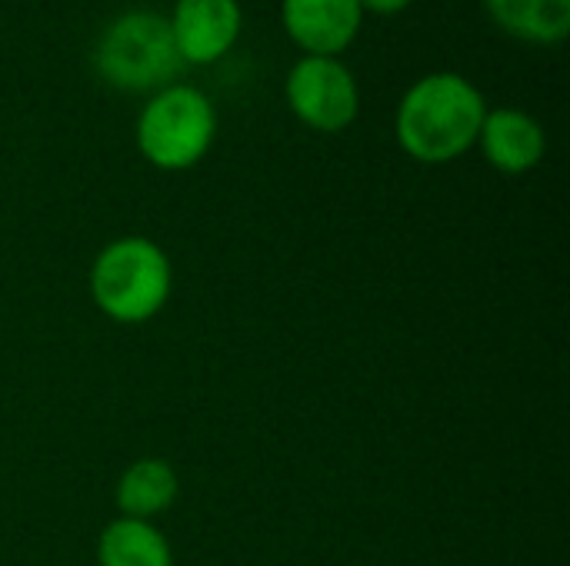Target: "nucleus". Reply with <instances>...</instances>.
Wrapping results in <instances>:
<instances>
[{"label":"nucleus","mask_w":570,"mask_h":566,"mask_svg":"<svg viewBox=\"0 0 570 566\" xmlns=\"http://www.w3.org/2000/svg\"><path fill=\"white\" fill-rule=\"evenodd\" d=\"M488 103L484 93L454 70H438L407 87L397 103V143L421 163H448L478 143Z\"/></svg>","instance_id":"obj_1"},{"label":"nucleus","mask_w":570,"mask_h":566,"mask_svg":"<svg viewBox=\"0 0 570 566\" xmlns=\"http://www.w3.org/2000/svg\"><path fill=\"white\" fill-rule=\"evenodd\" d=\"M170 287V260L147 237H120L107 244L90 267V297L117 324H144L157 317Z\"/></svg>","instance_id":"obj_2"},{"label":"nucleus","mask_w":570,"mask_h":566,"mask_svg":"<svg viewBox=\"0 0 570 566\" xmlns=\"http://www.w3.org/2000/svg\"><path fill=\"white\" fill-rule=\"evenodd\" d=\"M94 67L120 90H160L174 83L184 60L164 13L127 10L104 27L94 47Z\"/></svg>","instance_id":"obj_3"},{"label":"nucleus","mask_w":570,"mask_h":566,"mask_svg":"<svg viewBox=\"0 0 570 566\" xmlns=\"http://www.w3.org/2000/svg\"><path fill=\"white\" fill-rule=\"evenodd\" d=\"M217 133L210 97L190 83L154 90L137 117V150L160 170H187L200 163Z\"/></svg>","instance_id":"obj_4"},{"label":"nucleus","mask_w":570,"mask_h":566,"mask_svg":"<svg viewBox=\"0 0 570 566\" xmlns=\"http://www.w3.org/2000/svg\"><path fill=\"white\" fill-rule=\"evenodd\" d=\"M287 103L311 130L341 133L357 120L361 90L341 57L304 53L287 73Z\"/></svg>","instance_id":"obj_5"},{"label":"nucleus","mask_w":570,"mask_h":566,"mask_svg":"<svg viewBox=\"0 0 570 566\" xmlns=\"http://www.w3.org/2000/svg\"><path fill=\"white\" fill-rule=\"evenodd\" d=\"M174 47L184 63H214L240 37V0H177L167 17Z\"/></svg>","instance_id":"obj_6"},{"label":"nucleus","mask_w":570,"mask_h":566,"mask_svg":"<svg viewBox=\"0 0 570 566\" xmlns=\"http://www.w3.org/2000/svg\"><path fill=\"white\" fill-rule=\"evenodd\" d=\"M287 37L314 57H341L361 33L364 10L357 0H281Z\"/></svg>","instance_id":"obj_7"},{"label":"nucleus","mask_w":570,"mask_h":566,"mask_svg":"<svg viewBox=\"0 0 570 566\" xmlns=\"http://www.w3.org/2000/svg\"><path fill=\"white\" fill-rule=\"evenodd\" d=\"M478 143L488 157V163L501 173H528L534 170L541 160H544V150H548V137H544V127L518 110V107H498V110H488L484 113V123H481V133H478Z\"/></svg>","instance_id":"obj_8"},{"label":"nucleus","mask_w":570,"mask_h":566,"mask_svg":"<svg viewBox=\"0 0 570 566\" xmlns=\"http://www.w3.org/2000/svg\"><path fill=\"white\" fill-rule=\"evenodd\" d=\"M491 20L524 43L554 47L570 33V0H484Z\"/></svg>","instance_id":"obj_9"},{"label":"nucleus","mask_w":570,"mask_h":566,"mask_svg":"<svg viewBox=\"0 0 570 566\" xmlns=\"http://www.w3.org/2000/svg\"><path fill=\"white\" fill-rule=\"evenodd\" d=\"M174 500H177V474H174L170 464H164L157 457L134 460L120 474V480H117V507H120V517L147 520L150 524Z\"/></svg>","instance_id":"obj_10"},{"label":"nucleus","mask_w":570,"mask_h":566,"mask_svg":"<svg viewBox=\"0 0 570 566\" xmlns=\"http://www.w3.org/2000/svg\"><path fill=\"white\" fill-rule=\"evenodd\" d=\"M100 566H174L164 534L147 520L117 517L104 527L97 544Z\"/></svg>","instance_id":"obj_11"},{"label":"nucleus","mask_w":570,"mask_h":566,"mask_svg":"<svg viewBox=\"0 0 570 566\" xmlns=\"http://www.w3.org/2000/svg\"><path fill=\"white\" fill-rule=\"evenodd\" d=\"M361 10H371V13H381V17H391V13H401L404 7H411L414 0H357Z\"/></svg>","instance_id":"obj_12"}]
</instances>
